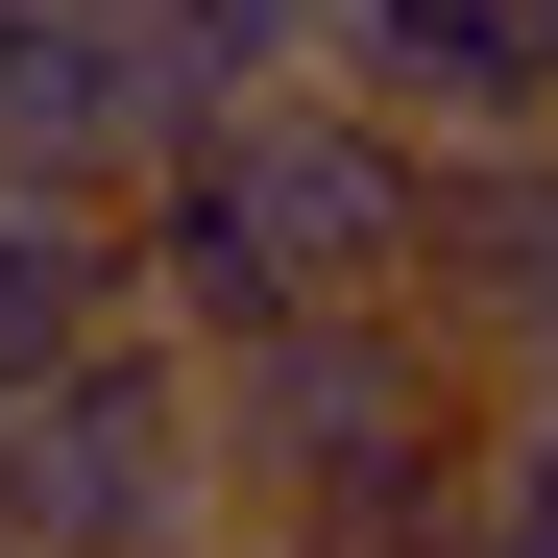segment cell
I'll return each instance as SVG.
<instances>
[{"label": "cell", "mask_w": 558, "mask_h": 558, "mask_svg": "<svg viewBox=\"0 0 558 558\" xmlns=\"http://www.w3.org/2000/svg\"><path fill=\"white\" fill-rule=\"evenodd\" d=\"M219 364L195 340H146L98 316L49 364V389H0V534H49V558H219Z\"/></svg>", "instance_id": "obj_2"}, {"label": "cell", "mask_w": 558, "mask_h": 558, "mask_svg": "<svg viewBox=\"0 0 558 558\" xmlns=\"http://www.w3.org/2000/svg\"><path fill=\"white\" fill-rule=\"evenodd\" d=\"M340 98L413 146H558V0H340Z\"/></svg>", "instance_id": "obj_3"}, {"label": "cell", "mask_w": 558, "mask_h": 558, "mask_svg": "<svg viewBox=\"0 0 558 558\" xmlns=\"http://www.w3.org/2000/svg\"><path fill=\"white\" fill-rule=\"evenodd\" d=\"M122 267L170 292V340H267V316H389L437 267V146L389 98H219L195 146L122 195Z\"/></svg>", "instance_id": "obj_1"}, {"label": "cell", "mask_w": 558, "mask_h": 558, "mask_svg": "<svg viewBox=\"0 0 558 558\" xmlns=\"http://www.w3.org/2000/svg\"><path fill=\"white\" fill-rule=\"evenodd\" d=\"M122 316V219L98 195H25V170H0V389H49L73 340Z\"/></svg>", "instance_id": "obj_4"}, {"label": "cell", "mask_w": 558, "mask_h": 558, "mask_svg": "<svg viewBox=\"0 0 558 558\" xmlns=\"http://www.w3.org/2000/svg\"><path fill=\"white\" fill-rule=\"evenodd\" d=\"M0 558H49V534H0Z\"/></svg>", "instance_id": "obj_5"}]
</instances>
